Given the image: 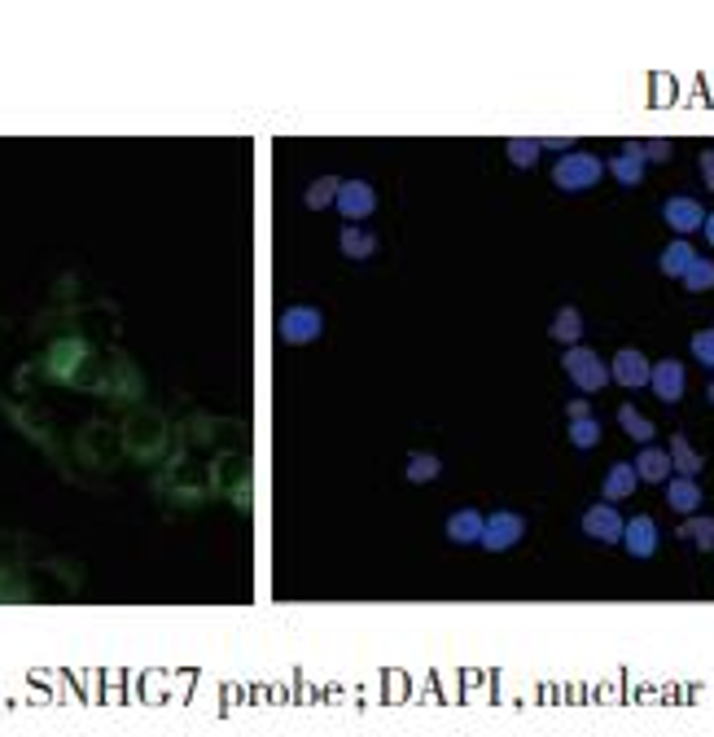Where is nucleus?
<instances>
[{
  "instance_id": "obj_15",
  "label": "nucleus",
  "mask_w": 714,
  "mask_h": 737,
  "mask_svg": "<svg viewBox=\"0 0 714 737\" xmlns=\"http://www.w3.org/2000/svg\"><path fill=\"white\" fill-rule=\"evenodd\" d=\"M636 474L645 479V483H666L671 474H675V466H671V453L666 448H653V444H645L640 453H636Z\"/></svg>"
},
{
  "instance_id": "obj_1",
  "label": "nucleus",
  "mask_w": 714,
  "mask_h": 737,
  "mask_svg": "<svg viewBox=\"0 0 714 737\" xmlns=\"http://www.w3.org/2000/svg\"><path fill=\"white\" fill-rule=\"evenodd\" d=\"M601 176H605V163H601L597 154H587V150H570V154L557 158V167H552V180H557V189H565V193L597 189Z\"/></svg>"
},
{
  "instance_id": "obj_16",
  "label": "nucleus",
  "mask_w": 714,
  "mask_h": 737,
  "mask_svg": "<svg viewBox=\"0 0 714 737\" xmlns=\"http://www.w3.org/2000/svg\"><path fill=\"white\" fill-rule=\"evenodd\" d=\"M701 487H697V479H688V474H675V479H666V505L675 509V513H697L701 509Z\"/></svg>"
},
{
  "instance_id": "obj_13",
  "label": "nucleus",
  "mask_w": 714,
  "mask_h": 737,
  "mask_svg": "<svg viewBox=\"0 0 714 737\" xmlns=\"http://www.w3.org/2000/svg\"><path fill=\"white\" fill-rule=\"evenodd\" d=\"M649 386H653V395H658L662 404H675V399H684V391H688V369H684L679 360H662V365H653Z\"/></svg>"
},
{
  "instance_id": "obj_21",
  "label": "nucleus",
  "mask_w": 714,
  "mask_h": 737,
  "mask_svg": "<svg viewBox=\"0 0 714 737\" xmlns=\"http://www.w3.org/2000/svg\"><path fill=\"white\" fill-rule=\"evenodd\" d=\"M692 259H697V251L688 246V238H675L666 251H662V272L666 277H679L684 281V272L692 268Z\"/></svg>"
},
{
  "instance_id": "obj_25",
  "label": "nucleus",
  "mask_w": 714,
  "mask_h": 737,
  "mask_svg": "<svg viewBox=\"0 0 714 737\" xmlns=\"http://www.w3.org/2000/svg\"><path fill=\"white\" fill-rule=\"evenodd\" d=\"M337 193H342V180H337V176H320V180L307 185V206H311V211L337 206Z\"/></svg>"
},
{
  "instance_id": "obj_29",
  "label": "nucleus",
  "mask_w": 714,
  "mask_h": 737,
  "mask_svg": "<svg viewBox=\"0 0 714 737\" xmlns=\"http://www.w3.org/2000/svg\"><path fill=\"white\" fill-rule=\"evenodd\" d=\"M684 285L692 290V294H701V290H714V259H692V268L684 272Z\"/></svg>"
},
{
  "instance_id": "obj_35",
  "label": "nucleus",
  "mask_w": 714,
  "mask_h": 737,
  "mask_svg": "<svg viewBox=\"0 0 714 737\" xmlns=\"http://www.w3.org/2000/svg\"><path fill=\"white\" fill-rule=\"evenodd\" d=\"M701 233H705V242L714 246V211H710V216H705V229H701Z\"/></svg>"
},
{
  "instance_id": "obj_23",
  "label": "nucleus",
  "mask_w": 714,
  "mask_h": 737,
  "mask_svg": "<svg viewBox=\"0 0 714 737\" xmlns=\"http://www.w3.org/2000/svg\"><path fill=\"white\" fill-rule=\"evenodd\" d=\"M552 339L565 343V347H578V339H583V316H578V307H561V312L552 316Z\"/></svg>"
},
{
  "instance_id": "obj_36",
  "label": "nucleus",
  "mask_w": 714,
  "mask_h": 737,
  "mask_svg": "<svg viewBox=\"0 0 714 737\" xmlns=\"http://www.w3.org/2000/svg\"><path fill=\"white\" fill-rule=\"evenodd\" d=\"M705 395H710V404H714V382H710V391H705Z\"/></svg>"
},
{
  "instance_id": "obj_8",
  "label": "nucleus",
  "mask_w": 714,
  "mask_h": 737,
  "mask_svg": "<svg viewBox=\"0 0 714 737\" xmlns=\"http://www.w3.org/2000/svg\"><path fill=\"white\" fill-rule=\"evenodd\" d=\"M662 220H666L679 238H688V233L705 229V211H701V202H697V198L679 193V198H666V202H662Z\"/></svg>"
},
{
  "instance_id": "obj_11",
  "label": "nucleus",
  "mask_w": 714,
  "mask_h": 737,
  "mask_svg": "<svg viewBox=\"0 0 714 737\" xmlns=\"http://www.w3.org/2000/svg\"><path fill=\"white\" fill-rule=\"evenodd\" d=\"M215 483H219V492H232V500H237V505H246V496H251V483H246V457H242V453L219 457V461H215Z\"/></svg>"
},
{
  "instance_id": "obj_12",
  "label": "nucleus",
  "mask_w": 714,
  "mask_h": 737,
  "mask_svg": "<svg viewBox=\"0 0 714 737\" xmlns=\"http://www.w3.org/2000/svg\"><path fill=\"white\" fill-rule=\"evenodd\" d=\"M658 541H662V532H658V522H653L649 513H636V518L623 526V545H627L632 558H653V554H658Z\"/></svg>"
},
{
  "instance_id": "obj_33",
  "label": "nucleus",
  "mask_w": 714,
  "mask_h": 737,
  "mask_svg": "<svg viewBox=\"0 0 714 737\" xmlns=\"http://www.w3.org/2000/svg\"><path fill=\"white\" fill-rule=\"evenodd\" d=\"M701 180L714 189V150H710V154H701Z\"/></svg>"
},
{
  "instance_id": "obj_27",
  "label": "nucleus",
  "mask_w": 714,
  "mask_h": 737,
  "mask_svg": "<svg viewBox=\"0 0 714 737\" xmlns=\"http://www.w3.org/2000/svg\"><path fill=\"white\" fill-rule=\"evenodd\" d=\"M505 154H509V163H513V167H535V163H539V154H544V145H539V141H531V137H513V141L505 145Z\"/></svg>"
},
{
  "instance_id": "obj_6",
  "label": "nucleus",
  "mask_w": 714,
  "mask_h": 737,
  "mask_svg": "<svg viewBox=\"0 0 714 737\" xmlns=\"http://www.w3.org/2000/svg\"><path fill=\"white\" fill-rule=\"evenodd\" d=\"M84 360H88V343L84 339H58L53 347H49V378H58V382H75L79 373L75 369H84Z\"/></svg>"
},
{
  "instance_id": "obj_9",
  "label": "nucleus",
  "mask_w": 714,
  "mask_h": 737,
  "mask_svg": "<svg viewBox=\"0 0 714 737\" xmlns=\"http://www.w3.org/2000/svg\"><path fill=\"white\" fill-rule=\"evenodd\" d=\"M337 211L355 225V220H365V216H373L378 211V193H373V185L369 180H342V193H337Z\"/></svg>"
},
{
  "instance_id": "obj_4",
  "label": "nucleus",
  "mask_w": 714,
  "mask_h": 737,
  "mask_svg": "<svg viewBox=\"0 0 714 737\" xmlns=\"http://www.w3.org/2000/svg\"><path fill=\"white\" fill-rule=\"evenodd\" d=\"M277 334L285 343H316L324 334V316H320V307H303V303L285 307L281 321H277Z\"/></svg>"
},
{
  "instance_id": "obj_14",
  "label": "nucleus",
  "mask_w": 714,
  "mask_h": 737,
  "mask_svg": "<svg viewBox=\"0 0 714 737\" xmlns=\"http://www.w3.org/2000/svg\"><path fill=\"white\" fill-rule=\"evenodd\" d=\"M483 532H487V518L479 509H456L447 518V541L451 545H483Z\"/></svg>"
},
{
  "instance_id": "obj_5",
  "label": "nucleus",
  "mask_w": 714,
  "mask_h": 737,
  "mask_svg": "<svg viewBox=\"0 0 714 737\" xmlns=\"http://www.w3.org/2000/svg\"><path fill=\"white\" fill-rule=\"evenodd\" d=\"M522 536H526V518H522V513H513V509H496V513L487 518L483 549H492V554H505V549L522 545Z\"/></svg>"
},
{
  "instance_id": "obj_31",
  "label": "nucleus",
  "mask_w": 714,
  "mask_h": 737,
  "mask_svg": "<svg viewBox=\"0 0 714 737\" xmlns=\"http://www.w3.org/2000/svg\"><path fill=\"white\" fill-rule=\"evenodd\" d=\"M692 356H697L705 369H714V330H701V334H692Z\"/></svg>"
},
{
  "instance_id": "obj_19",
  "label": "nucleus",
  "mask_w": 714,
  "mask_h": 737,
  "mask_svg": "<svg viewBox=\"0 0 714 737\" xmlns=\"http://www.w3.org/2000/svg\"><path fill=\"white\" fill-rule=\"evenodd\" d=\"M636 483H640L636 466L632 461H614L610 474H605V500H627L636 492Z\"/></svg>"
},
{
  "instance_id": "obj_20",
  "label": "nucleus",
  "mask_w": 714,
  "mask_h": 737,
  "mask_svg": "<svg viewBox=\"0 0 714 737\" xmlns=\"http://www.w3.org/2000/svg\"><path fill=\"white\" fill-rule=\"evenodd\" d=\"M619 427H623L636 444H653V440H658V427H653V421H649L636 404H623V408H619Z\"/></svg>"
},
{
  "instance_id": "obj_3",
  "label": "nucleus",
  "mask_w": 714,
  "mask_h": 737,
  "mask_svg": "<svg viewBox=\"0 0 714 737\" xmlns=\"http://www.w3.org/2000/svg\"><path fill=\"white\" fill-rule=\"evenodd\" d=\"M124 440H128V448H132L141 461H150V457H158V453H163V444H167V427H163V417H158L154 408H137V412L128 417Z\"/></svg>"
},
{
  "instance_id": "obj_32",
  "label": "nucleus",
  "mask_w": 714,
  "mask_h": 737,
  "mask_svg": "<svg viewBox=\"0 0 714 737\" xmlns=\"http://www.w3.org/2000/svg\"><path fill=\"white\" fill-rule=\"evenodd\" d=\"M544 150H552V154H570L574 150V141L570 137H548V141H539Z\"/></svg>"
},
{
  "instance_id": "obj_2",
  "label": "nucleus",
  "mask_w": 714,
  "mask_h": 737,
  "mask_svg": "<svg viewBox=\"0 0 714 737\" xmlns=\"http://www.w3.org/2000/svg\"><path fill=\"white\" fill-rule=\"evenodd\" d=\"M561 369L570 373V382H574L583 395H597L601 386H610V365H605L597 352H591V347H565Z\"/></svg>"
},
{
  "instance_id": "obj_10",
  "label": "nucleus",
  "mask_w": 714,
  "mask_h": 737,
  "mask_svg": "<svg viewBox=\"0 0 714 737\" xmlns=\"http://www.w3.org/2000/svg\"><path fill=\"white\" fill-rule=\"evenodd\" d=\"M610 378H614L619 386H627V391H640V386H649L653 365H649L636 347H623V352L614 356V365H610Z\"/></svg>"
},
{
  "instance_id": "obj_26",
  "label": "nucleus",
  "mask_w": 714,
  "mask_h": 737,
  "mask_svg": "<svg viewBox=\"0 0 714 737\" xmlns=\"http://www.w3.org/2000/svg\"><path fill=\"white\" fill-rule=\"evenodd\" d=\"M570 444L583 448V453L597 448V444H601V421H597V417H574V421H570Z\"/></svg>"
},
{
  "instance_id": "obj_28",
  "label": "nucleus",
  "mask_w": 714,
  "mask_h": 737,
  "mask_svg": "<svg viewBox=\"0 0 714 737\" xmlns=\"http://www.w3.org/2000/svg\"><path fill=\"white\" fill-rule=\"evenodd\" d=\"M438 470H443V461H438L434 453H417V457H408V466H404L408 483H430Z\"/></svg>"
},
{
  "instance_id": "obj_24",
  "label": "nucleus",
  "mask_w": 714,
  "mask_h": 737,
  "mask_svg": "<svg viewBox=\"0 0 714 737\" xmlns=\"http://www.w3.org/2000/svg\"><path fill=\"white\" fill-rule=\"evenodd\" d=\"M666 453H671V466H675V474H688V479H692V474H701V466H705V461H701V453H697V448H692L684 435H675Z\"/></svg>"
},
{
  "instance_id": "obj_22",
  "label": "nucleus",
  "mask_w": 714,
  "mask_h": 737,
  "mask_svg": "<svg viewBox=\"0 0 714 737\" xmlns=\"http://www.w3.org/2000/svg\"><path fill=\"white\" fill-rule=\"evenodd\" d=\"M679 536L692 541L697 549H714V518H710V513H688V518L679 522Z\"/></svg>"
},
{
  "instance_id": "obj_18",
  "label": "nucleus",
  "mask_w": 714,
  "mask_h": 737,
  "mask_svg": "<svg viewBox=\"0 0 714 737\" xmlns=\"http://www.w3.org/2000/svg\"><path fill=\"white\" fill-rule=\"evenodd\" d=\"M610 171H614V180H619V185H627V189L645 180V158H640L636 141H627V145H623V154H619V158H610Z\"/></svg>"
},
{
  "instance_id": "obj_30",
  "label": "nucleus",
  "mask_w": 714,
  "mask_h": 737,
  "mask_svg": "<svg viewBox=\"0 0 714 737\" xmlns=\"http://www.w3.org/2000/svg\"><path fill=\"white\" fill-rule=\"evenodd\" d=\"M636 150H640V158H645V163H666L675 145H671L666 137H649V141H636Z\"/></svg>"
},
{
  "instance_id": "obj_7",
  "label": "nucleus",
  "mask_w": 714,
  "mask_h": 737,
  "mask_svg": "<svg viewBox=\"0 0 714 737\" xmlns=\"http://www.w3.org/2000/svg\"><path fill=\"white\" fill-rule=\"evenodd\" d=\"M623 513L614 509V500H601V505H591L587 513H583V532L591 536V541H601V545H619L623 541Z\"/></svg>"
},
{
  "instance_id": "obj_17",
  "label": "nucleus",
  "mask_w": 714,
  "mask_h": 737,
  "mask_svg": "<svg viewBox=\"0 0 714 737\" xmlns=\"http://www.w3.org/2000/svg\"><path fill=\"white\" fill-rule=\"evenodd\" d=\"M337 251L346 255V259H355V264H360V259H373L378 255V233L373 229H342V238H337Z\"/></svg>"
},
{
  "instance_id": "obj_34",
  "label": "nucleus",
  "mask_w": 714,
  "mask_h": 737,
  "mask_svg": "<svg viewBox=\"0 0 714 737\" xmlns=\"http://www.w3.org/2000/svg\"><path fill=\"white\" fill-rule=\"evenodd\" d=\"M565 412H570V421H574V417H591V404H587V399H574Z\"/></svg>"
}]
</instances>
